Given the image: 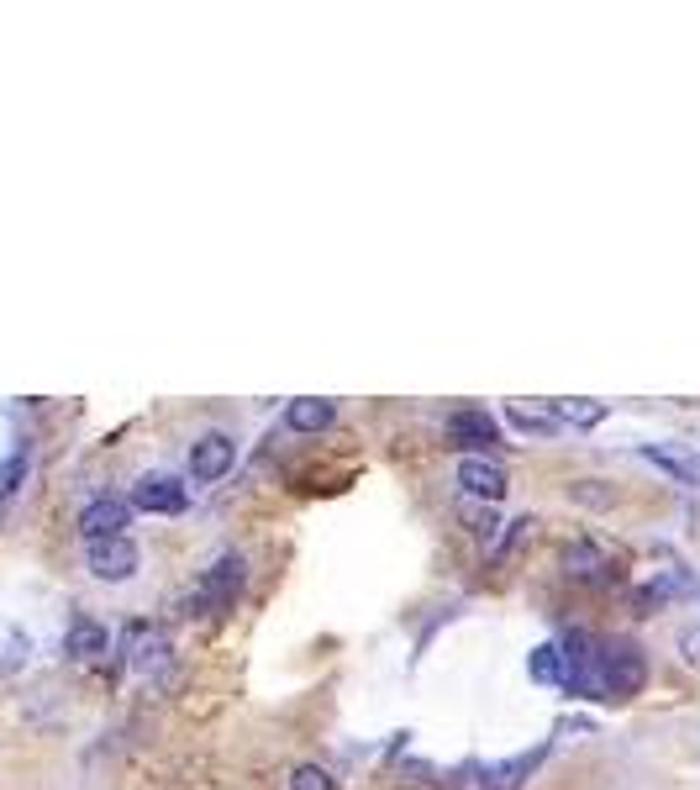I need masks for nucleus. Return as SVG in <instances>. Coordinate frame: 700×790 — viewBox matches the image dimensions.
Instances as JSON below:
<instances>
[{
	"instance_id": "obj_18",
	"label": "nucleus",
	"mask_w": 700,
	"mask_h": 790,
	"mask_svg": "<svg viewBox=\"0 0 700 790\" xmlns=\"http://www.w3.org/2000/svg\"><path fill=\"white\" fill-rule=\"evenodd\" d=\"M290 790H332V774L321 764H296L290 770Z\"/></svg>"
},
{
	"instance_id": "obj_5",
	"label": "nucleus",
	"mask_w": 700,
	"mask_h": 790,
	"mask_svg": "<svg viewBox=\"0 0 700 790\" xmlns=\"http://www.w3.org/2000/svg\"><path fill=\"white\" fill-rule=\"evenodd\" d=\"M132 507L148 511V517H180L190 507V490L174 474H142L138 486H132Z\"/></svg>"
},
{
	"instance_id": "obj_9",
	"label": "nucleus",
	"mask_w": 700,
	"mask_h": 790,
	"mask_svg": "<svg viewBox=\"0 0 700 790\" xmlns=\"http://www.w3.org/2000/svg\"><path fill=\"white\" fill-rule=\"evenodd\" d=\"M127 649H132L127 659H132L138 674H159V669L169 664V638L153 632L148 622H132V628H127Z\"/></svg>"
},
{
	"instance_id": "obj_17",
	"label": "nucleus",
	"mask_w": 700,
	"mask_h": 790,
	"mask_svg": "<svg viewBox=\"0 0 700 790\" xmlns=\"http://www.w3.org/2000/svg\"><path fill=\"white\" fill-rule=\"evenodd\" d=\"M642 459H648V464H659V469H669L680 486H696V469L684 464V459H674V453H663V448H642Z\"/></svg>"
},
{
	"instance_id": "obj_1",
	"label": "nucleus",
	"mask_w": 700,
	"mask_h": 790,
	"mask_svg": "<svg viewBox=\"0 0 700 790\" xmlns=\"http://www.w3.org/2000/svg\"><path fill=\"white\" fill-rule=\"evenodd\" d=\"M642 680H648V664H642V653L632 643H600L596 653V690L600 696H638Z\"/></svg>"
},
{
	"instance_id": "obj_20",
	"label": "nucleus",
	"mask_w": 700,
	"mask_h": 790,
	"mask_svg": "<svg viewBox=\"0 0 700 790\" xmlns=\"http://www.w3.org/2000/svg\"><path fill=\"white\" fill-rule=\"evenodd\" d=\"M21 469H27V453H17V459H11V464H0V496H11V490H17Z\"/></svg>"
},
{
	"instance_id": "obj_8",
	"label": "nucleus",
	"mask_w": 700,
	"mask_h": 790,
	"mask_svg": "<svg viewBox=\"0 0 700 790\" xmlns=\"http://www.w3.org/2000/svg\"><path fill=\"white\" fill-rule=\"evenodd\" d=\"M448 438H453V448H496L500 422L490 411H480V406H463V411L448 417Z\"/></svg>"
},
{
	"instance_id": "obj_14",
	"label": "nucleus",
	"mask_w": 700,
	"mask_h": 790,
	"mask_svg": "<svg viewBox=\"0 0 700 790\" xmlns=\"http://www.w3.org/2000/svg\"><path fill=\"white\" fill-rule=\"evenodd\" d=\"M459 517L469 522V532H480V538H496V532H500V511L490 507V501H469V496H463Z\"/></svg>"
},
{
	"instance_id": "obj_15",
	"label": "nucleus",
	"mask_w": 700,
	"mask_h": 790,
	"mask_svg": "<svg viewBox=\"0 0 700 790\" xmlns=\"http://www.w3.org/2000/svg\"><path fill=\"white\" fill-rule=\"evenodd\" d=\"M506 417H511V422H517L521 432H538V438H553V432H559V417H553V411H532V406H511Z\"/></svg>"
},
{
	"instance_id": "obj_2",
	"label": "nucleus",
	"mask_w": 700,
	"mask_h": 790,
	"mask_svg": "<svg viewBox=\"0 0 700 790\" xmlns=\"http://www.w3.org/2000/svg\"><path fill=\"white\" fill-rule=\"evenodd\" d=\"M238 590H242V559H238V553H221L217 564L200 574L196 596H190V611H221V607H232V601H238Z\"/></svg>"
},
{
	"instance_id": "obj_10",
	"label": "nucleus",
	"mask_w": 700,
	"mask_h": 790,
	"mask_svg": "<svg viewBox=\"0 0 700 790\" xmlns=\"http://www.w3.org/2000/svg\"><path fill=\"white\" fill-rule=\"evenodd\" d=\"M63 649H69V659H80V664H96V659L111 653V632L100 628L96 617H80V622L69 628V638H63Z\"/></svg>"
},
{
	"instance_id": "obj_16",
	"label": "nucleus",
	"mask_w": 700,
	"mask_h": 790,
	"mask_svg": "<svg viewBox=\"0 0 700 790\" xmlns=\"http://www.w3.org/2000/svg\"><path fill=\"white\" fill-rule=\"evenodd\" d=\"M553 417L559 422H574V427H596L606 417V406L600 401H553Z\"/></svg>"
},
{
	"instance_id": "obj_12",
	"label": "nucleus",
	"mask_w": 700,
	"mask_h": 790,
	"mask_svg": "<svg viewBox=\"0 0 700 790\" xmlns=\"http://www.w3.org/2000/svg\"><path fill=\"white\" fill-rule=\"evenodd\" d=\"M332 417H338V406L321 401V396H300V401L284 406V427L290 432H321V427H332Z\"/></svg>"
},
{
	"instance_id": "obj_3",
	"label": "nucleus",
	"mask_w": 700,
	"mask_h": 790,
	"mask_svg": "<svg viewBox=\"0 0 700 790\" xmlns=\"http://www.w3.org/2000/svg\"><path fill=\"white\" fill-rule=\"evenodd\" d=\"M84 564H90V574L96 580H106V586H121V580H132L142 564V553L132 538H106V543H90L84 548Z\"/></svg>"
},
{
	"instance_id": "obj_7",
	"label": "nucleus",
	"mask_w": 700,
	"mask_h": 790,
	"mask_svg": "<svg viewBox=\"0 0 700 790\" xmlns=\"http://www.w3.org/2000/svg\"><path fill=\"white\" fill-rule=\"evenodd\" d=\"M232 459H238V443H232L227 432H206V438H196V448H190V480H196V486H211V480H221V474L232 469Z\"/></svg>"
},
{
	"instance_id": "obj_11",
	"label": "nucleus",
	"mask_w": 700,
	"mask_h": 790,
	"mask_svg": "<svg viewBox=\"0 0 700 790\" xmlns=\"http://www.w3.org/2000/svg\"><path fill=\"white\" fill-rule=\"evenodd\" d=\"M563 569H569L574 580H584V586H606V580H611V559H606L596 543H584V538L563 553Z\"/></svg>"
},
{
	"instance_id": "obj_21",
	"label": "nucleus",
	"mask_w": 700,
	"mask_h": 790,
	"mask_svg": "<svg viewBox=\"0 0 700 790\" xmlns=\"http://www.w3.org/2000/svg\"><path fill=\"white\" fill-rule=\"evenodd\" d=\"M680 649H684V659H690V664H700V628H684L680 632Z\"/></svg>"
},
{
	"instance_id": "obj_4",
	"label": "nucleus",
	"mask_w": 700,
	"mask_h": 790,
	"mask_svg": "<svg viewBox=\"0 0 700 790\" xmlns=\"http://www.w3.org/2000/svg\"><path fill=\"white\" fill-rule=\"evenodd\" d=\"M459 486L469 501H490V507H500V496L511 490V480H506V464L500 459H490V453H469V459H459Z\"/></svg>"
},
{
	"instance_id": "obj_6",
	"label": "nucleus",
	"mask_w": 700,
	"mask_h": 790,
	"mask_svg": "<svg viewBox=\"0 0 700 790\" xmlns=\"http://www.w3.org/2000/svg\"><path fill=\"white\" fill-rule=\"evenodd\" d=\"M127 522H132V501H117V496H96L90 507L80 511V532L84 543H106V538H127Z\"/></svg>"
},
{
	"instance_id": "obj_19",
	"label": "nucleus",
	"mask_w": 700,
	"mask_h": 790,
	"mask_svg": "<svg viewBox=\"0 0 700 790\" xmlns=\"http://www.w3.org/2000/svg\"><path fill=\"white\" fill-rule=\"evenodd\" d=\"M596 486L600 480H580L569 496H580V501H590V507H611V490H596Z\"/></svg>"
},
{
	"instance_id": "obj_13",
	"label": "nucleus",
	"mask_w": 700,
	"mask_h": 790,
	"mask_svg": "<svg viewBox=\"0 0 700 790\" xmlns=\"http://www.w3.org/2000/svg\"><path fill=\"white\" fill-rule=\"evenodd\" d=\"M527 674H532L538 686H563V649L559 643H538L532 659H527Z\"/></svg>"
}]
</instances>
